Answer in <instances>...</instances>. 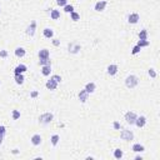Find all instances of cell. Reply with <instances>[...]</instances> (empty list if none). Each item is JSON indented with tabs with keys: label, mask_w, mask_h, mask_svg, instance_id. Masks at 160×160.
<instances>
[{
	"label": "cell",
	"mask_w": 160,
	"mask_h": 160,
	"mask_svg": "<svg viewBox=\"0 0 160 160\" xmlns=\"http://www.w3.org/2000/svg\"><path fill=\"white\" fill-rule=\"evenodd\" d=\"M138 84H139V79H138L137 75L126 76V79H125V85H126V88H129V89H134Z\"/></svg>",
	"instance_id": "6da1fadb"
},
{
	"label": "cell",
	"mask_w": 160,
	"mask_h": 160,
	"mask_svg": "<svg viewBox=\"0 0 160 160\" xmlns=\"http://www.w3.org/2000/svg\"><path fill=\"white\" fill-rule=\"evenodd\" d=\"M53 119H54V115L51 113H44L39 116V121H40V124L45 125V124H50L53 121Z\"/></svg>",
	"instance_id": "7a4b0ae2"
},
{
	"label": "cell",
	"mask_w": 160,
	"mask_h": 160,
	"mask_svg": "<svg viewBox=\"0 0 160 160\" xmlns=\"http://www.w3.org/2000/svg\"><path fill=\"white\" fill-rule=\"evenodd\" d=\"M120 138L123 140H126V141H131L134 139V134H133L131 130H121L120 133Z\"/></svg>",
	"instance_id": "3957f363"
},
{
	"label": "cell",
	"mask_w": 160,
	"mask_h": 160,
	"mask_svg": "<svg viewBox=\"0 0 160 160\" xmlns=\"http://www.w3.org/2000/svg\"><path fill=\"white\" fill-rule=\"evenodd\" d=\"M137 114L134 113V111H128L126 114H125V120H126L128 124H130V125H133V124H135V120H137Z\"/></svg>",
	"instance_id": "277c9868"
},
{
	"label": "cell",
	"mask_w": 160,
	"mask_h": 160,
	"mask_svg": "<svg viewBox=\"0 0 160 160\" xmlns=\"http://www.w3.org/2000/svg\"><path fill=\"white\" fill-rule=\"evenodd\" d=\"M35 30H36V21L33 20V21L30 23V25L28 26V29H26V34H28L29 36H34Z\"/></svg>",
	"instance_id": "5b68a950"
},
{
	"label": "cell",
	"mask_w": 160,
	"mask_h": 160,
	"mask_svg": "<svg viewBox=\"0 0 160 160\" xmlns=\"http://www.w3.org/2000/svg\"><path fill=\"white\" fill-rule=\"evenodd\" d=\"M106 5H108V1H105V0H100V1H98V3L95 4L94 9L96 10V11H103V10H105Z\"/></svg>",
	"instance_id": "8992f818"
},
{
	"label": "cell",
	"mask_w": 160,
	"mask_h": 160,
	"mask_svg": "<svg viewBox=\"0 0 160 160\" xmlns=\"http://www.w3.org/2000/svg\"><path fill=\"white\" fill-rule=\"evenodd\" d=\"M81 49L79 44H76V43H70L69 44V53L71 54H76V53H79V50Z\"/></svg>",
	"instance_id": "52a82bcc"
},
{
	"label": "cell",
	"mask_w": 160,
	"mask_h": 160,
	"mask_svg": "<svg viewBox=\"0 0 160 160\" xmlns=\"http://www.w3.org/2000/svg\"><path fill=\"white\" fill-rule=\"evenodd\" d=\"M41 141H43V139H41V137H40V134H34L33 137H31V144H33V145H35V146L40 145Z\"/></svg>",
	"instance_id": "ba28073f"
},
{
	"label": "cell",
	"mask_w": 160,
	"mask_h": 160,
	"mask_svg": "<svg viewBox=\"0 0 160 160\" xmlns=\"http://www.w3.org/2000/svg\"><path fill=\"white\" fill-rule=\"evenodd\" d=\"M145 124H146V118L145 116H138L137 120H135V125H137L138 128H143V126H145Z\"/></svg>",
	"instance_id": "9c48e42d"
},
{
	"label": "cell",
	"mask_w": 160,
	"mask_h": 160,
	"mask_svg": "<svg viewBox=\"0 0 160 160\" xmlns=\"http://www.w3.org/2000/svg\"><path fill=\"white\" fill-rule=\"evenodd\" d=\"M139 14H137V13H133V14H130L129 16H128V21L130 24H137L138 21H139Z\"/></svg>",
	"instance_id": "30bf717a"
},
{
	"label": "cell",
	"mask_w": 160,
	"mask_h": 160,
	"mask_svg": "<svg viewBox=\"0 0 160 160\" xmlns=\"http://www.w3.org/2000/svg\"><path fill=\"white\" fill-rule=\"evenodd\" d=\"M118 65H116V64H110V65L108 66V69H106V70H108V74L109 75H115V74H116V73H118Z\"/></svg>",
	"instance_id": "8fae6325"
},
{
	"label": "cell",
	"mask_w": 160,
	"mask_h": 160,
	"mask_svg": "<svg viewBox=\"0 0 160 160\" xmlns=\"http://www.w3.org/2000/svg\"><path fill=\"white\" fill-rule=\"evenodd\" d=\"M88 98H89V93L86 91L85 89L83 90H80V93H79V99L81 103H85L86 100H88Z\"/></svg>",
	"instance_id": "7c38bea8"
},
{
	"label": "cell",
	"mask_w": 160,
	"mask_h": 160,
	"mask_svg": "<svg viewBox=\"0 0 160 160\" xmlns=\"http://www.w3.org/2000/svg\"><path fill=\"white\" fill-rule=\"evenodd\" d=\"M45 86H46V88H48L49 90H57V88H58V83H57V81H54L53 79H50V80H48V81H46Z\"/></svg>",
	"instance_id": "4fadbf2b"
},
{
	"label": "cell",
	"mask_w": 160,
	"mask_h": 160,
	"mask_svg": "<svg viewBox=\"0 0 160 160\" xmlns=\"http://www.w3.org/2000/svg\"><path fill=\"white\" fill-rule=\"evenodd\" d=\"M28 70V68H26V65H24V64H20V65H18L16 68L14 69V73L15 74H24L25 71Z\"/></svg>",
	"instance_id": "5bb4252c"
},
{
	"label": "cell",
	"mask_w": 160,
	"mask_h": 160,
	"mask_svg": "<svg viewBox=\"0 0 160 160\" xmlns=\"http://www.w3.org/2000/svg\"><path fill=\"white\" fill-rule=\"evenodd\" d=\"M51 73V65H43L41 66V74L44 76H49Z\"/></svg>",
	"instance_id": "9a60e30c"
},
{
	"label": "cell",
	"mask_w": 160,
	"mask_h": 160,
	"mask_svg": "<svg viewBox=\"0 0 160 160\" xmlns=\"http://www.w3.org/2000/svg\"><path fill=\"white\" fill-rule=\"evenodd\" d=\"M39 59H46V58L50 57V51L48 50V49H41L40 51H39Z\"/></svg>",
	"instance_id": "2e32d148"
},
{
	"label": "cell",
	"mask_w": 160,
	"mask_h": 160,
	"mask_svg": "<svg viewBox=\"0 0 160 160\" xmlns=\"http://www.w3.org/2000/svg\"><path fill=\"white\" fill-rule=\"evenodd\" d=\"M43 34H44V36L48 39H51L53 36H54V31H53L51 29H49V28H45L44 30H43Z\"/></svg>",
	"instance_id": "e0dca14e"
},
{
	"label": "cell",
	"mask_w": 160,
	"mask_h": 160,
	"mask_svg": "<svg viewBox=\"0 0 160 160\" xmlns=\"http://www.w3.org/2000/svg\"><path fill=\"white\" fill-rule=\"evenodd\" d=\"M95 88H96V85H95L94 83H88V84L85 85V90H86L89 94L94 93V91H95Z\"/></svg>",
	"instance_id": "ac0fdd59"
},
{
	"label": "cell",
	"mask_w": 160,
	"mask_h": 160,
	"mask_svg": "<svg viewBox=\"0 0 160 160\" xmlns=\"http://www.w3.org/2000/svg\"><path fill=\"white\" fill-rule=\"evenodd\" d=\"M50 18L53 20H58L60 18V11L57 9H51V11H50Z\"/></svg>",
	"instance_id": "d6986e66"
},
{
	"label": "cell",
	"mask_w": 160,
	"mask_h": 160,
	"mask_svg": "<svg viewBox=\"0 0 160 160\" xmlns=\"http://www.w3.org/2000/svg\"><path fill=\"white\" fill-rule=\"evenodd\" d=\"M133 151H135V153H143V151H145V148H144V145H141V144H134L133 145Z\"/></svg>",
	"instance_id": "ffe728a7"
},
{
	"label": "cell",
	"mask_w": 160,
	"mask_h": 160,
	"mask_svg": "<svg viewBox=\"0 0 160 160\" xmlns=\"http://www.w3.org/2000/svg\"><path fill=\"white\" fill-rule=\"evenodd\" d=\"M25 54H26V51H25L24 48H16V49H15V55H16L18 58L25 57Z\"/></svg>",
	"instance_id": "44dd1931"
},
{
	"label": "cell",
	"mask_w": 160,
	"mask_h": 160,
	"mask_svg": "<svg viewBox=\"0 0 160 160\" xmlns=\"http://www.w3.org/2000/svg\"><path fill=\"white\" fill-rule=\"evenodd\" d=\"M139 39H140V40H148V30H146V29L140 30V33H139Z\"/></svg>",
	"instance_id": "7402d4cb"
},
{
	"label": "cell",
	"mask_w": 160,
	"mask_h": 160,
	"mask_svg": "<svg viewBox=\"0 0 160 160\" xmlns=\"http://www.w3.org/2000/svg\"><path fill=\"white\" fill-rule=\"evenodd\" d=\"M24 75L23 74H15V83L16 84H19V85H21L24 83Z\"/></svg>",
	"instance_id": "603a6c76"
},
{
	"label": "cell",
	"mask_w": 160,
	"mask_h": 160,
	"mask_svg": "<svg viewBox=\"0 0 160 160\" xmlns=\"http://www.w3.org/2000/svg\"><path fill=\"white\" fill-rule=\"evenodd\" d=\"M50 140H51V145L53 146H57L58 143H59V140H60V137H59L58 134H54V135L50 138Z\"/></svg>",
	"instance_id": "cb8c5ba5"
},
{
	"label": "cell",
	"mask_w": 160,
	"mask_h": 160,
	"mask_svg": "<svg viewBox=\"0 0 160 160\" xmlns=\"http://www.w3.org/2000/svg\"><path fill=\"white\" fill-rule=\"evenodd\" d=\"M123 155H124L123 150H120V149H115V150H114V158H115V159H121Z\"/></svg>",
	"instance_id": "d4e9b609"
},
{
	"label": "cell",
	"mask_w": 160,
	"mask_h": 160,
	"mask_svg": "<svg viewBox=\"0 0 160 160\" xmlns=\"http://www.w3.org/2000/svg\"><path fill=\"white\" fill-rule=\"evenodd\" d=\"M137 45L138 46H140V48H145V46H149L150 43H149V40H139Z\"/></svg>",
	"instance_id": "484cf974"
},
{
	"label": "cell",
	"mask_w": 160,
	"mask_h": 160,
	"mask_svg": "<svg viewBox=\"0 0 160 160\" xmlns=\"http://www.w3.org/2000/svg\"><path fill=\"white\" fill-rule=\"evenodd\" d=\"M39 64L40 65H51V60L49 59V58H46V59H40L39 60Z\"/></svg>",
	"instance_id": "4316f807"
},
{
	"label": "cell",
	"mask_w": 160,
	"mask_h": 160,
	"mask_svg": "<svg viewBox=\"0 0 160 160\" xmlns=\"http://www.w3.org/2000/svg\"><path fill=\"white\" fill-rule=\"evenodd\" d=\"M70 16H71V20H73V21H78V20H80V15L78 14V13H75V11H71Z\"/></svg>",
	"instance_id": "83f0119b"
},
{
	"label": "cell",
	"mask_w": 160,
	"mask_h": 160,
	"mask_svg": "<svg viewBox=\"0 0 160 160\" xmlns=\"http://www.w3.org/2000/svg\"><path fill=\"white\" fill-rule=\"evenodd\" d=\"M11 116H13V120H18V119L20 118V111L19 110H13Z\"/></svg>",
	"instance_id": "f1b7e54d"
},
{
	"label": "cell",
	"mask_w": 160,
	"mask_h": 160,
	"mask_svg": "<svg viewBox=\"0 0 160 160\" xmlns=\"http://www.w3.org/2000/svg\"><path fill=\"white\" fill-rule=\"evenodd\" d=\"M64 11H65V13H71V11H74V6L66 4L65 6H64Z\"/></svg>",
	"instance_id": "f546056e"
},
{
	"label": "cell",
	"mask_w": 160,
	"mask_h": 160,
	"mask_svg": "<svg viewBox=\"0 0 160 160\" xmlns=\"http://www.w3.org/2000/svg\"><path fill=\"white\" fill-rule=\"evenodd\" d=\"M50 79H53L54 81H57L58 84H59V83L61 81V76H60V75H58V74H55V75H53L51 78H50Z\"/></svg>",
	"instance_id": "4dcf8cb0"
},
{
	"label": "cell",
	"mask_w": 160,
	"mask_h": 160,
	"mask_svg": "<svg viewBox=\"0 0 160 160\" xmlns=\"http://www.w3.org/2000/svg\"><path fill=\"white\" fill-rule=\"evenodd\" d=\"M141 50V48L140 46H138V45H135V46L133 48V50H131V54L133 55H135V54H138V53Z\"/></svg>",
	"instance_id": "1f68e13d"
},
{
	"label": "cell",
	"mask_w": 160,
	"mask_h": 160,
	"mask_svg": "<svg viewBox=\"0 0 160 160\" xmlns=\"http://www.w3.org/2000/svg\"><path fill=\"white\" fill-rule=\"evenodd\" d=\"M5 133H6V128L4 125H0V137H5Z\"/></svg>",
	"instance_id": "d6a6232c"
},
{
	"label": "cell",
	"mask_w": 160,
	"mask_h": 160,
	"mask_svg": "<svg viewBox=\"0 0 160 160\" xmlns=\"http://www.w3.org/2000/svg\"><path fill=\"white\" fill-rule=\"evenodd\" d=\"M148 74H149V75H150V78H153V79H154V78H156V71L154 70V69H149Z\"/></svg>",
	"instance_id": "836d02e7"
},
{
	"label": "cell",
	"mask_w": 160,
	"mask_h": 160,
	"mask_svg": "<svg viewBox=\"0 0 160 160\" xmlns=\"http://www.w3.org/2000/svg\"><path fill=\"white\" fill-rule=\"evenodd\" d=\"M57 4L59 6H65L68 4V0H57Z\"/></svg>",
	"instance_id": "e575fe53"
},
{
	"label": "cell",
	"mask_w": 160,
	"mask_h": 160,
	"mask_svg": "<svg viewBox=\"0 0 160 160\" xmlns=\"http://www.w3.org/2000/svg\"><path fill=\"white\" fill-rule=\"evenodd\" d=\"M113 128L115 129V130H120L121 125H120V123H119V121H114L113 123Z\"/></svg>",
	"instance_id": "d590c367"
},
{
	"label": "cell",
	"mask_w": 160,
	"mask_h": 160,
	"mask_svg": "<svg viewBox=\"0 0 160 160\" xmlns=\"http://www.w3.org/2000/svg\"><path fill=\"white\" fill-rule=\"evenodd\" d=\"M0 57H1V58H6V57H8V51H6V50H0Z\"/></svg>",
	"instance_id": "8d00e7d4"
},
{
	"label": "cell",
	"mask_w": 160,
	"mask_h": 160,
	"mask_svg": "<svg viewBox=\"0 0 160 160\" xmlns=\"http://www.w3.org/2000/svg\"><path fill=\"white\" fill-rule=\"evenodd\" d=\"M53 44H54L55 46H59V45H60V40H58V39H53Z\"/></svg>",
	"instance_id": "74e56055"
},
{
	"label": "cell",
	"mask_w": 160,
	"mask_h": 160,
	"mask_svg": "<svg viewBox=\"0 0 160 160\" xmlns=\"http://www.w3.org/2000/svg\"><path fill=\"white\" fill-rule=\"evenodd\" d=\"M38 95H39V93L36 91V90H34V91H31V94H30V96H31V98H36Z\"/></svg>",
	"instance_id": "f35d334b"
},
{
	"label": "cell",
	"mask_w": 160,
	"mask_h": 160,
	"mask_svg": "<svg viewBox=\"0 0 160 160\" xmlns=\"http://www.w3.org/2000/svg\"><path fill=\"white\" fill-rule=\"evenodd\" d=\"M135 160H143V158H141L140 155H137L135 156Z\"/></svg>",
	"instance_id": "ab89813d"
},
{
	"label": "cell",
	"mask_w": 160,
	"mask_h": 160,
	"mask_svg": "<svg viewBox=\"0 0 160 160\" xmlns=\"http://www.w3.org/2000/svg\"><path fill=\"white\" fill-rule=\"evenodd\" d=\"M18 153H19V150H18V149H14V150H13V154H18Z\"/></svg>",
	"instance_id": "60d3db41"
},
{
	"label": "cell",
	"mask_w": 160,
	"mask_h": 160,
	"mask_svg": "<svg viewBox=\"0 0 160 160\" xmlns=\"http://www.w3.org/2000/svg\"><path fill=\"white\" fill-rule=\"evenodd\" d=\"M3 139H4V138H3V137H0V145H1V143H3Z\"/></svg>",
	"instance_id": "b9f144b4"
},
{
	"label": "cell",
	"mask_w": 160,
	"mask_h": 160,
	"mask_svg": "<svg viewBox=\"0 0 160 160\" xmlns=\"http://www.w3.org/2000/svg\"><path fill=\"white\" fill-rule=\"evenodd\" d=\"M0 85H1V81H0Z\"/></svg>",
	"instance_id": "7bdbcfd3"
}]
</instances>
